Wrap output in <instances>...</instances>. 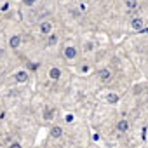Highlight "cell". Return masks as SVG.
Segmentation results:
<instances>
[{
  "label": "cell",
  "instance_id": "52a82bcc",
  "mask_svg": "<svg viewBox=\"0 0 148 148\" xmlns=\"http://www.w3.org/2000/svg\"><path fill=\"white\" fill-rule=\"evenodd\" d=\"M127 127H129V125H127V120H119V124H117V129H119V131L124 132V131H127Z\"/></svg>",
  "mask_w": 148,
  "mask_h": 148
},
{
  "label": "cell",
  "instance_id": "9c48e42d",
  "mask_svg": "<svg viewBox=\"0 0 148 148\" xmlns=\"http://www.w3.org/2000/svg\"><path fill=\"white\" fill-rule=\"evenodd\" d=\"M51 28H52V25H51V23H42V26H40L42 33H49V32H51Z\"/></svg>",
  "mask_w": 148,
  "mask_h": 148
},
{
  "label": "cell",
  "instance_id": "277c9868",
  "mask_svg": "<svg viewBox=\"0 0 148 148\" xmlns=\"http://www.w3.org/2000/svg\"><path fill=\"white\" fill-rule=\"evenodd\" d=\"M9 44H11V47H12V49H16V47L21 44V37H11Z\"/></svg>",
  "mask_w": 148,
  "mask_h": 148
},
{
  "label": "cell",
  "instance_id": "7c38bea8",
  "mask_svg": "<svg viewBox=\"0 0 148 148\" xmlns=\"http://www.w3.org/2000/svg\"><path fill=\"white\" fill-rule=\"evenodd\" d=\"M136 4H138L136 0H125V5H127L129 9H134V7H136Z\"/></svg>",
  "mask_w": 148,
  "mask_h": 148
},
{
  "label": "cell",
  "instance_id": "5b68a950",
  "mask_svg": "<svg viewBox=\"0 0 148 148\" xmlns=\"http://www.w3.org/2000/svg\"><path fill=\"white\" fill-rule=\"evenodd\" d=\"M51 134H52V136H54V138H59V136H61V134H63V129H61V127H59V125H54V127H52V129H51Z\"/></svg>",
  "mask_w": 148,
  "mask_h": 148
},
{
  "label": "cell",
  "instance_id": "2e32d148",
  "mask_svg": "<svg viewBox=\"0 0 148 148\" xmlns=\"http://www.w3.org/2000/svg\"><path fill=\"white\" fill-rule=\"evenodd\" d=\"M0 54H2V49H0Z\"/></svg>",
  "mask_w": 148,
  "mask_h": 148
},
{
  "label": "cell",
  "instance_id": "9a60e30c",
  "mask_svg": "<svg viewBox=\"0 0 148 148\" xmlns=\"http://www.w3.org/2000/svg\"><path fill=\"white\" fill-rule=\"evenodd\" d=\"M11 148H21V145H19V143H12Z\"/></svg>",
  "mask_w": 148,
  "mask_h": 148
},
{
  "label": "cell",
  "instance_id": "3957f363",
  "mask_svg": "<svg viewBox=\"0 0 148 148\" xmlns=\"http://www.w3.org/2000/svg\"><path fill=\"white\" fill-rule=\"evenodd\" d=\"M110 77H112L110 70H106V68H105V70H101V71H99V79H101V80H110Z\"/></svg>",
  "mask_w": 148,
  "mask_h": 148
},
{
  "label": "cell",
  "instance_id": "7a4b0ae2",
  "mask_svg": "<svg viewBox=\"0 0 148 148\" xmlns=\"http://www.w3.org/2000/svg\"><path fill=\"white\" fill-rule=\"evenodd\" d=\"M49 75H51V79H52V80H58V79L61 77V71H59V68H51Z\"/></svg>",
  "mask_w": 148,
  "mask_h": 148
},
{
  "label": "cell",
  "instance_id": "ba28073f",
  "mask_svg": "<svg viewBox=\"0 0 148 148\" xmlns=\"http://www.w3.org/2000/svg\"><path fill=\"white\" fill-rule=\"evenodd\" d=\"M16 80H18V82H26V80H28V75H26L25 71H19L18 75H16Z\"/></svg>",
  "mask_w": 148,
  "mask_h": 148
},
{
  "label": "cell",
  "instance_id": "30bf717a",
  "mask_svg": "<svg viewBox=\"0 0 148 148\" xmlns=\"http://www.w3.org/2000/svg\"><path fill=\"white\" fill-rule=\"evenodd\" d=\"M52 117H54V112H52L51 108H45V112H44V119H45V120H51Z\"/></svg>",
  "mask_w": 148,
  "mask_h": 148
},
{
  "label": "cell",
  "instance_id": "5bb4252c",
  "mask_svg": "<svg viewBox=\"0 0 148 148\" xmlns=\"http://www.w3.org/2000/svg\"><path fill=\"white\" fill-rule=\"evenodd\" d=\"M35 0H25V5H33Z\"/></svg>",
  "mask_w": 148,
  "mask_h": 148
},
{
  "label": "cell",
  "instance_id": "4fadbf2b",
  "mask_svg": "<svg viewBox=\"0 0 148 148\" xmlns=\"http://www.w3.org/2000/svg\"><path fill=\"white\" fill-rule=\"evenodd\" d=\"M56 42H58V37H56V35H51V37H49V44L52 45V44H56Z\"/></svg>",
  "mask_w": 148,
  "mask_h": 148
},
{
  "label": "cell",
  "instance_id": "8fae6325",
  "mask_svg": "<svg viewBox=\"0 0 148 148\" xmlns=\"http://www.w3.org/2000/svg\"><path fill=\"white\" fill-rule=\"evenodd\" d=\"M106 99H108V103H117V101H119V96L112 92V94H108V98H106Z\"/></svg>",
  "mask_w": 148,
  "mask_h": 148
},
{
  "label": "cell",
  "instance_id": "6da1fadb",
  "mask_svg": "<svg viewBox=\"0 0 148 148\" xmlns=\"http://www.w3.org/2000/svg\"><path fill=\"white\" fill-rule=\"evenodd\" d=\"M75 56H77V51L73 49V47H66V49H64V58L71 59V58H75Z\"/></svg>",
  "mask_w": 148,
  "mask_h": 148
},
{
  "label": "cell",
  "instance_id": "8992f818",
  "mask_svg": "<svg viewBox=\"0 0 148 148\" xmlns=\"http://www.w3.org/2000/svg\"><path fill=\"white\" fill-rule=\"evenodd\" d=\"M132 28H134V30H143V21H141L139 18L132 19Z\"/></svg>",
  "mask_w": 148,
  "mask_h": 148
}]
</instances>
